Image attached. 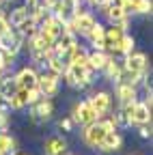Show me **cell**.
I'll use <instances>...</instances> for the list:
<instances>
[{"label": "cell", "instance_id": "cell-1", "mask_svg": "<svg viewBox=\"0 0 153 155\" xmlns=\"http://www.w3.org/2000/svg\"><path fill=\"white\" fill-rule=\"evenodd\" d=\"M125 61L121 63L123 65V73H121V82H127V84H134L138 86L147 73H149V58L147 54L142 52H131L127 56H123Z\"/></svg>", "mask_w": 153, "mask_h": 155}, {"label": "cell", "instance_id": "cell-2", "mask_svg": "<svg viewBox=\"0 0 153 155\" xmlns=\"http://www.w3.org/2000/svg\"><path fill=\"white\" fill-rule=\"evenodd\" d=\"M110 129H114L112 121L101 116V119H97L95 123H88V125L82 127V142H84L88 149H97L99 142L104 140V136H106Z\"/></svg>", "mask_w": 153, "mask_h": 155}, {"label": "cell", "instance_id": "cell-3", "mask_svg": "<svg viewBox=\"0 0 153 155\" xmlns=\"http://www.w3.org/2000/svg\"><path fill=\"white\" fill-rule=\"evenodd\" d=\"M63 78H65V84L67 86H71L75 91H84L93 82V71L88 67H80V65L69 63L67 69H65V73H63Z\"/></svg>", "mask_w": 153, "mask_h": 155}, {"label": "cell", "instance_id": "cell-4", "mask_svg": "<svg viewBox=\"0 0 153 155\" xmlns=\"http://www.w3.org/2000/svg\"><path fill=\"white\" fill-rule=\"evenodd\" d=\"M26 43V37L20 28H9L5 35H0V52H11L20 54V50Z\"/></svg>", "mask_w": 153, "mask_h": 155}, {"label": "cell", "instance_id": "cell-5", "mask_svg": "<svg viewBox=\"0 0 153 155\" xmlns=\"http://www.w3.org/2000/svg\"><path fill=\"white\" fill-rule=\"evenodd\" d=\"M54 114V101L48 99V97H39L35 104H30V121L41 125V123H48Z\"/></svg>", "mask_w": 153, "mask_h": 155}, {"label": "cell", "instance_id": "cell-6", "mask_svg": "<svg viewBox=\"0 0 153 155\" xmlns=\"http://www.w3.org/2000/svg\"><path fill=\"white\" fill-rule=\"evenodd\" d=\"M99 116H97V112L93 110V106L88 104V99H84V101H78L73 106V110H71V121H73V125H80V127H84V125H88V123H95Z\"/></svg>", "mask_w": 153, "mask_h": 155}, {"label": "cell", "instance_id": "cell-7", "mask_svg": "<svg viewBox=\"0 0 153 155\" xmlns=\"http://www.w3.org/2000/svg\"><path fill=\"white\" fill-rule=\"evenodd\" d=\"M97 24V19H95L91 13H86V11H78L73 17H71V22L69 24H65L71 32H75V35H80V37H86L88 32H91V28Z\"/></svg>", "mask_w": 153, "mask_h": 155}, {"label": "cell", "instance_id": "cell-8", "mask_svg": "<svg viewBox=\"0 0 153 155\" xmlns=\"http://www.w3.org/2000/svg\"><path fill=\"white\" fill-rule=\"evenodd\" d=\"M37 91L41 93V97H48V99H52V97H56V93L61 91V78L48 71V73H39V78H37Z\"/></svg>", "mask_w": 153, "mask_h": 155}, {"label": "cell", "instance_id": "cell-9", "mask_svg": "<svg viewBox=\"0 0 153 155\" xmlns=\"http://www.w3.org/2000/svg\"><path fill=\"white\" fill-rule=\"evenodd\" d=\"M151 123V95H147L145 101H136L129 112V125Z\"/></svg>", "mask_w": 153, "mask_h": 155}, {"label": "cell", "instance_id": "cell-10", "mask_svg": "<svg viewBox=\"0 0 153 155\" xmlns=\"http://www.w3.org/2000/svg\"><path fill=\"white\" fill-rule=\"evenodd\" d=\"M88 104L93 106V110L97 112V116H108L112 112V95L106 93V91H97L88 97Z\"/></svg>", "mask_w": 153, "mask_h": 155}, {"label": "cell", "instance_id": "cell-11", "mask_svg": "<svg viewBox=\"0 0 153 155\" xmlns=\"http://www.w3.org/2000/svg\"><path fill=\"white\" fill-rule=\"evenodd\" d=\"M78 11H80V0H61V2L56 5L50 13L56 15L63 24H69V22H71V17L78 13Z\"/></svg>", "mask_w": 153, "mask_h": 155}, {"label": "cell", "instance_id": "cell-12", "mask_svg": "<svg viewBox=\"0 0 153 155\" xmlns=\"http://www.w3.org/2000/svg\"><path fill=\"white\" fill-rule=\"evenodd\" d=\"M117 97H119V108H127L138 101V86L127 84V82H119L117 84Z\"/></svg>", "mask_w": 153, "mask_h": 155}, {"label": "cell", "instance_id": "cell-13", "mask_svg": "<svg viewBox=\"0 0 153 155\" xmlns=\"http://www.w3.org/2000/svg\"><path fill=\"white\" fill-rule=\"evenodd\" d=\"M123 35H125V28H121V26L110 24L108 28H104V48H106L108 54L117 52V45H119V41H121Z\"/></svg>", "mask_w": 153, "mask_h": 155}, {"label": "cell", "instance_id": "cell-14", "mask_svg": "<svg viewBox=\"0 0 153 155\" xmlns=\"http://www.w3.org/2000/svg\"><path fill=\"white\" fill-rule=\"evenodd\" d=\"M13 78H15V82H17L20 88L30 91V88H37V78H39V71H37L35 67H22Z\"/></svg>", "mask_w": 153, "mask_h": 155}, {"label": "cell", "instance_id": "cell-15", "mask_svg": "<svg viewBox=\"0 0 153 155\" xmlns=\"http://www.w3.org/2000/svg\"><path fill=\"white\" fill-rule=\"evenodd\" d=\"M121 147H123L121 134H119L117 129H110V131L104 136V140L99 142L97 151H101V153H117V151H121Z\"/></svg>", "mask_w": 153, "mask_h": 155}, {"label": "cell", "instance_id": "cell-16", "mask_svg": "<svg viewBox=\"0 0 153 155\" xmlns=\"http://www.w3.org/2000/svg\"><path fill=\"white\" fill-rule=\"evenodd\" d=\"M101 13L106 15V19L114 26H121V28H127V11L125 9H119V7H112V5H106L101 7Z\"/></svg>", "mask_w": 153, "mask_h": 155}, {"label": "cell", "instance_id": "cell-17", "mask_svg": "<svg viewBox=\"0 0 153 155\" xmlns=\"http://www.w3.org/2000/svg\"><path fill=\"white\" fill-rule=\"evenodd\" d=\"M17 88H20V86H17L15 78L11 73H0V99H2L5 104L17 93Z\"/></svg>", "mask_w": 153, "mask_h": 155}, {"label": "cell", "instance_id": "cell-18", "mask_svg": "<svg viewBox=\"0 0 153 155\" xmlns=\"http://www.w3.org/2000/svg\"><path fill=\"white\" fill-rule=\"evenodd\" d=\"M110 58H112V54H108L106 50H93V52H88V69L93 73L104 71V67L108 65Z\"/></svg>", "mask_w": 153, "mask_h": 155}, {"label": "cell", "instance_id": "cell-19", "mask_svg": "<svg viewBox=\"0 0 153 155\" xmlns=\"http://www.w3.org/2000/svg\"><path fill=\"white\" fill-rule=\"evenodd\" d=\"M43 153L45 155H65L67 153V140L61 136H52L43 142Z\"/></svg>", "mask_w": 153, "mask_h": 155}, {"label": "cell", "instance_id": "cell-20", "mask_svg": "<svg viewBox=\"0 0 153 155\" xmlns=\"http://www.w3.org/2000/svg\"><path fill=\"white\" fill-rule=\"evenodd\" d=\"M101 73L106 75V80H110V82H114V84H119V82H121V73H123V65H121L119 61H114V58H110L108 65L104 67Z\"/></svg>", "mask_w": 153, "mask_h": 155}, {"label": "cell", "instance_id": "cell-21", "mask_svg": "<svg viewBox=\"0 0 153 155\" xmlns=\"http://www.w3.org/2000/svg\"><path fill=\"white\" fill-rule=\"evenodd\" d=\"M104 28L106 26L97 22V24L91 28V32L86 35V39H88V43L93 45V50H106L104 48Z\"/></svg>", "mask_w": 153, "mask_h": 155}, {"label": "cell", "instance_id": "cell-22", "mask_svg": "<svg viewBox=\"0 0 153 155\" xmlns=\"http://www.w3.org/2000/svg\"><path fill=\"white\" fill-rule=\"evenodd\" d=\"M28 17H30V11H28V7H26V5H22V7H15L7 19H9L11 28H17V26H20L22 22H26Z\"/></svg>", "mask_w": 153, "mask_h": 155}, {"label": "cell", "instance_id": "cell-23", "mask_svg": "<svg viewBox=\"0 0 153 155\" xmlns=\"http://www.w3.org/2000/svg\"><path fill=\"white\" fill-rule=\"evenodd\" d=\"M7 106H9L11 110H24V108L28 106V91H26V88H17V93L7 101Z\"/></svg>", "mask_w": 153, "mask_h": 155}, {"label": "cell", "instance_id": "cell-24", "mask_svg": "<svg viewBox=\"0 0 153 155\" xmlns=\"http://www.w3.org/2000/svg\"><path fill=\"white\" fill-rule=\"evenodd\" d=\"M134 48H136V41H134V37L125 32V35L121 37V41H119L117 52H114V54H119V56H127V54H131V52H134Z\"/></svg>", "mask_w": 153, "mask_h": 155}, {"label": "cell", "instance_id": "cell-25", "mask_svg": "<svg viewBox=\"0 0 153 155\" xmlns=\"http://www.w3.org/2000/svg\"><path fill=\"white\" fill-rule=\"evenodd\" d=\"M110 121H112L114 129H119V127H131L129 125V114L125 110H121V108H117V110L110 114Z\"/></svg>", "mask_w": 153, "mask_h": 155}, {"label": "cell", "instance_id": "cell-26", "mask_svg": "<svg viewBox=\"0 0 153 155\" xmlns=\"http://www.w3.org/2000/svg\"><path fill=\"white\" fill-rule=\"evenodd\" d=\"M45 67L52 71V73H56V75H58V78H63V73H65V69H67V65L61 61V58L58 56H56L54 52H52V56L48 58V63H45Z\"/></svg>", "mask_w": 153, "mask_h": 155}, {"label": "cell", "instance_id": "cell-27", "mask_svg": "<svg viewBox=\"0 0 153 155\" xmlns=\"http://www.w3.org/2000/svg\"><path fill=\"white\" fill-rule=\"evenodd\" d=\"M0 155H15V140L7 131L0 134Z\"/></svg>", "mask_w": 153, "mask_h": 155}, {"label": "cell", "instance_id": "cell-28", "mask_svg": "<svg viewBox=\"0 0 153 155\" xmlns=\"http://www.w3.org/2000/svg\"><path fill=\"white\" fill-rule=\"evenodd\" d=\"M17 28H20V30L24 32V37L28 39V37H32V35H35L37 30H39V24H37V22H35V19H32V17H28V19H26V22H22V24H20V26H17Z\"/></svg>", "mask_w": 153, "mask_h": 155}, {"label": "cell", "instance_id": "cell-29", "mask_svg": "<svg viewBox=\"0 0 153 155\" xmlns=\"http://www.w3.org/2000/svg\"><path fill=\"white\" fill-rule=\"evenodd\" d=\"M7 110H9V106H0V134L7 131V127H9V116H7Z\"/></svg>", "mask_w": 153, "mask_h": 155}, {"label": "cell", "instance_id": "cell-30", "mask_svg": "<svg viewBox=\"0 0 153 155\" xmlns=\"http://www.w3.org/2000/svg\"><path fill=\"white\" fill-rule=\"evenodd\" d=\"M58 129H61V131H65V134L73 131V121H71V116H65V119H61V121H58Z\"/></svg>", "mask_w": 153, "mask_h": 155}, {"label": "cell", "instance_id": "cell-31", "mask_svg": "<svg viewBox=\"0 0 153 155\" xmlns=\"http://www.w3.org/2000/svg\"><path fill=\"white\" fill-rule=\"evenodd\" d=\"M136 127H138V136H140V138H145V140L151 138V123H142V125H136Z\"/></svg>", "mask_w": 153, "mask_h": 155}, {"label": "cell", "instance_id": "cell-32", "mask_svg": "<svg viewBox=\"0 0 153 155\" xmlns=\"http://www.w3.org/2000/svg\"><path fill=\"white\" fill-rule=\"evenodd\" d=\"M11 28V24H9V19L2 15V13H0V35H5L7 30Z\"/></svg>", "mask_w": 153, "mask_h": 155}, {"label": "cell", "instance_id": "cell-33", "mask_svg": "<svg viewBox=\"0 0 153 155\" xmlns=\"http://www.w3.org/2000/svg\"><path fill=\"white\" fill-rule=\"evenodd\" d=\"M86 2H88L91 7H95V9H101V7L108 5V0H86Z\"/></svg>", "mask_w": 153, "mask_h": 155}, {"label": "cell", "instance_id": "cell-34", "mask_svg": "<svg viewBox=\"0 0 153 155\" xmlns=\"http://www.w3.org/2000/svg\"><path fill=\"white\" fill-rule=\"evenodd\" d=\"M108 5L119 7V9H127V0H108Z\"/></svg>", "mask_w": 153, "mask_h": 155}, {"label": "cell", "instance_id": "cell-35", "mask_svg": "<svg viewBox=\"0 0 153 155\" xmlns=\"http://www.w3.org/2000/svg\"><path fill=\"white\" fill-rule=\"evenodd\" d=\"M58 2H61V0H41V5H43L48 11H52V9H54L56 5H58Z\"/></svg>", "mask_w": 153, "mask_h": 155}, {"label": "cell", "instance_id": "cell-36", "mask_svg": "<svg viewBox=\"0 0 153 155\" xmlns=\"http://www.w3.org/2000/svg\"><path fill=\"white\" fill-rule=\"evenodd\" d=\"M5 71V65H2V58H0V73H2Z\"/></svg>", "mask_w": 153, "mask_h": 155}, {"label": "cell", "instance_id": "cell-37", "mask_svg": "<svg viewBox=\"0 0 153 155\" xmlns=\"http://www.w3.org/2000/svg\"><path fill=\"white\" fill-rule=\"evenodd\" d=\"M0 7H2V0H0Z\"/></svg>", "mask_w": 153, "mask_h": 155}, {"label": "cell", "instance_id": "cell-38", "mask_svg": "<svg viewBox=\"0 0 153 155\" xmlns=\"http://www.w3.org/2000/svg\"><path fill=\"white\" fill-rule=\"evenodd\" d=\"M2 2H5V0H2ZM7 2H11V0H7Z\"/></svg>", "mask_w": 153, "mask_h": 155}, {"label": "cell", "instance_id": "cell-39", "mask_svg": "<svg viewBox=\"0 0 153 155\" xmlns=\"http://www.w3.org/2000/svg\"><path fill=\"white\" fill-rule=\"evenodd\" d=\"M20 155H22V153H20Z\"/></svg>", "mask_w": 153, "mask_h": 155}]
</instances>
